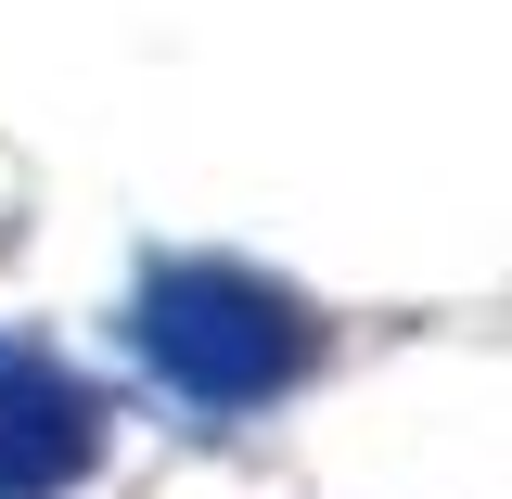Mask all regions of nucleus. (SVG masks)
<instances>
[{"instance_id": "nucleus-1", "label": "nucleus", "mask_w": 512, "mask_h": 499, "mask_svg": "<svg viewBox=\"0 0 512 499\" xmlns=\"http://www.w3.org/2000/svg\"><path fill=\"white\" fill-rule=\"evenodd\" d=\"M128 346H141V372L167 384L192 423H256V410H282V397L320 372V320L295 308L282 282L231 269V256H167V269H141Z\"/></svg>"}, {"instance_id": "nucleus-2", "label": "nucleus", "mask_w": 512, "mask_h": 499, "mask_svg": "<svg viewBox=\"0 0 512 499\" xmlns=\"http://www.w3.org/2000/svg\"><path fill=\"white\" fill-rule=\"evenodd\" d=\"M103 436H116L103 384L64 372L39 333H0V499H77L103 474Z\"/></svg>"}]
</instances>
